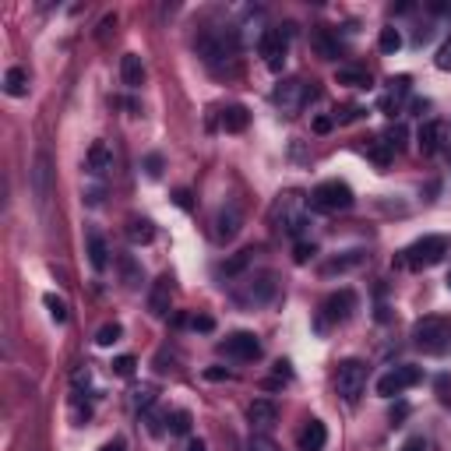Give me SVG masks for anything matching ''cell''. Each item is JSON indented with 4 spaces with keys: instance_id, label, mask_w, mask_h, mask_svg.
I'll list each match as a JSON object with an SVG mask.
<instances>
[{
    "instance_id": "1",
    "label": "cell",
    "mask_w": 451,
    "mask_h": 451,
    "mask_svg": "<svg viewBox=\"0 0 451 451\" xmlns=\"http://www.w3.org/2000/svg\"><path fill=\"white\" fill-rule=\"evenodd\" d=\"M413 346L430 353V356H441L451 349V317H441V314H430V317H420L413 324Z\"/></svg>"
},
{
    "instance_id": "2",
    "label": "cell",
    "mask_w": 451,
    "mask_h": 451,
    "mask_svg": "<svg viewBox=\"0 0 451 451\" xmlns=\"http://www.w3.org/2000/svg\"><path fill=\"white\" fill-rule=\"evenodd\" d=\"M448 251H451V237H444V233H430V237L409 244V247L402 251V261H406L409 268H430V264L444 261Z\"/></svg>"
},
{
    "instance_id": "3",
    "label": "cell",
    "mask_w": 451,
    "mask_h": 451,
    "mask_svg": "<svg viewBox=\"0 0 451 451\" xmlns=\"http://www.w3.org/2000/svg\"><path fill=\"white\" fill-rule=\"evenodd\" d=\"M367 388V363L363 360H342L335 374V391L342 395L346 402H356Z\"/></svg>"
},
{
    "instance_id": "4",
    "label": "cell",
    "mask_w": 451,
    "mask_h": 451,
    "mask_svg": "<svg viewBox=\"0 0 451 451\" xmlns=\"http://www.w3.org/2000/svg\"><path fill=\"white\" fill-rule=\"evenodd\" d=\"M310 201H314V208H321V212H346V208L353 205V191H349V184H342V180H324V184L314 187Z\"/></svg>"
},
{
    "instance_id": "5",
    "label": "cell",
    "mask_w": 451,
    "mask_h": 451,
    "mask_svg": "<svg viewBox=\"0 0 451 451\" xmlns=\"http://www.w3.org/2000/svg\"><path fill=\"white\" fill-rule=\"evenodd\" d=\"M420 377H423V370L420 367H395V370H388L381 381H377V395L381 399H395V395H402L406 388H413V384H420Z\"/></svg>"
},
{
    "instance_id": "6",
    "label": "cell",
    "mask_w": 451,
    "mask_h": 451,
    "mask_svg": "<svg viewBox=\"0 0 451 451\" xmlns=\"http://www.w3.org/2000/svg\"><path fill=\"white\" fill-rule=\"evenodd\" d=\"M286 49H290V39L282 29H264L261 32V56H264V64L268 71H282V64H286Z\"/></svg>"
},
{
    "instance_id": "7",
    "label": "cell",
    "mask_w": 451,
    "mask_h": 451,
    "mask_svg": "<svg viewBox=\"0 0 451 451\" xmlns=\"http://www.w3.org/2000/svg\"><path fill=\"white\" fill-rule=\"evenodd\" d=\"M219 353L233 356V360H258L261 356V342H258V335H251V331H237V335L226 338V342H219Z\"/></svg>"
},
{
    "instance_id": "8",
    "label": "cell",
    "mask_w": 451,
    "mask_h": 451,
    "mask_svg": "<svg viewBox=\"0 0 451 451\" xmlns=\"http://www.w3.org/2000/svg\"><path fill=\"white\" fill-rule=\"evenodd\" d=\"M303 99H307V88H303V81L300 78H286L275 92H271V102L282 109V113H296L300 106H303Z\"/></svg>"
},
{
    "instance_id": "9",
    "label": "cell",
    "mask_w": 451,
    "mask_h": 451,
    "mask_svg": "<svg viewBox=\"0 0 451 451\" xmlns=\"http://www.w3.org/2000/svg\"><path fill=\"white\" fill-rule=\"evenodd\" d=\"M353 307H356V293L353 290H338V293H331L328 300H324V321H331V324H342V321H349V314H353Z\"/></svg>"
},
{
    "instance_id": "10",
    "label": "cell",
    "mask_w": 451,
    "mask_h": 451,
    "mask_svg": "<svg viewBox=\"0 0 451 451\" xmlns=\"http://www.w3.org/2000/svg\"><path fill=\"white\" fill-rule=\"evenodd\" d=\"M271 293H275V278L271 275H258V278H251V286L244 293H237V300L247 303V307H258V303L271 300Z\"/></svg>"
},
{
    "instance_id": "11",
    "label": "cell",
    "mask_w": 451,
    "mask_h": 451,
    "mask_svg": "<svg viewBox=\"0 0 451 451\" xmlns=\"http://www.w3.org/2000/svg\"><path fill=\"white\" fill-rule=\"evenodd\" d=\"M247 420H251L258 430H271L275 420H278V409H275V402H268V399H254L251 409H247Z\"/></svg>"
},
{
    "instance_id": "12",
    "label": "cell",
    "mask_w": 451,
    "mask_h": 451,
    "mask_svg": "<svg viewBox=\"0 0 451 451\" xmlns=\"http://www.w3.org/2000/svg\"><path fill=\"white\" fill-rule=\"evenodd\" d=\"M148 310L152 317H169V275H159L148 293Z\"/></svg>"
},
{
    "instance_id": "13",
    "label": "cell",
    "mask_w": 451,
    "mask_h": 451,
    "mask_svg": "<svg viewBox=\"0 0 451 451\" xmlns=\"http://www.w3.org/2000/svg\"><path fill=\"white\" fill-rule=\"evenodd\" d=\"M328 444V430L321 420H307V427L300 430V451H321Z\"/></svg>"
},
{
    "instance_id": "14",
    "label": "cell",
    "mask_w": 451,
    "mask_h": 451,
    "mask_svg": "<svg viewBox=\"0 0 451 451\" xmlns=\"http://www.w3.org/2000/svg\"><path fill=\"white\" fill-rule=\"evenodd\" d=\"M237 233H240V212H237V205H230V208H222L219 219H215V237L219 240H233Z\"/></svg>"
},
{
    "instance_id": "15",
    "label": "cell",
    "mask_w": 451,
    "mask_h": 451,
    "mask_svg": "<svg viewBox=\"0 0 451 451\" xmlns=\"http://www.w3.org/2000/svg\"><path fill=\"white\" fill-rule=\"evenodd\" d=\"M88 169H92L95 177H102V173H109V169H113V152H109L106 141H92V148H88Z\"/></svg>"
},
{
    "instance_id": "16",
    "label": "cell",
    "mask_w": 451,
    "mask_h": 451,
    "mask_svg": "<svg viewBox=\"0 0 451 451\" xmlns=\"http://www.w3.org/2000/svg\"><path fill=\"white\" fill-rule=\"evenodd\" d=\"M120 78L127 88H138L145 81V68H141V56L138 53H124V61H120Z\"/></svg>"
},
{
    "instance_id": "17",
    "label": "cell",
    "mask_w": 451,
    "mask_h": 451,
    "mask_svg": "<svg viewBox=\"0 0 451 451\" xmlns=\"http://www.w3.org/2000/svg\"><path fill=\"white\" fill-rule=\"evenodd\" d=\"M247 120H251L247 106H226L222 109V131H230V134H240L247 127Z\"/></svg>"
},
{
    "instance_id": "18",
    "label": "cell",
    "mask_w": 451,
    "mask_h": 451,
    "mask_svg": "<svg viewBox=\"0 0 451 451\" xmlns=\"http://www.w3.org/2000/svg\"><path fill=\"white\" fill-rule=\"evenodd\" d=\"M437 141H441V124L437 120H427L420 131H416V145L423 155H434L437 152Z\"/></svg>"
},
{
    "instance_id": "19",
    "label": "cell",
    "mask_w": 451,
    "mask_h": 451,
    "mask_svg": "<svg viewBox=\"0 0 451 451\" xmlns=\"http://www.w3.org/2000/svg\"><path fill=\"white\" fill-rule=\"evenodd\" d=\"M32 177H35V198H39V201H46V198H49V159H46V155H39V159H35Z\"/></svg>"
},
{
    "instance_id": "20",
    "label": "cell",
    "mask_w": 451,
    "mask_h": 451,
    "mask_svg": "<svg viewBox=\"0 0 451 451\" xmlns=\"http://www.w3.org/2000/svg\"><path fill=\"white\" fill-rule=\"evenodd\" d=\"M4 92L8 95H25L29 92V74L22 71V68H8V74H4Z\"/></svg>"
},
{
    "instance_id": "21",
    "label": "cell",
    "mask_w": 451,
    "mask_h": 451,
    "mask_svg": "<svg viewBox=\"0 0 451 451\" xmlns=\"http://www.w3.org/2000/svg\"><path fill=\"white\" fill-rule=\"evenodd\" d=\"M85 244H88V261H92V268L102 271V268H106V254H109V251H106V240H102L99 233H88Z\"/></svg>"
},
{
    "instance_id": "22",
    "label": "cell",
    "mask_w": 451,
    "mask_h": 451,
    "mask_svg": "<svg viewBox=\"0 0 451 451\" xmlns=\"http://www.w3.org/2000/svg\"><path fill=\"white\" fill-rule=\"evenodd\" d=\"M335 81H338V85H349V88H370V74H363V71H356V68H338Z\"/></svg>"
},
{
    "instance_id": "23",
    "label": "cell",
    "mask_w": 451,
    "mask_h": 451,
    "mask_svg": "<svg viewBox=\"0 0 451 451\" xmlns=\"http://www.w3.org/2000/svg\"><path fill=\"white\" fill-rule=\"evenodd\" d=\"M377 46H381V53H399V49H402V32L395 29V25L381 29V35H377Z\"/></svg>"
},
{
    "instance_id": "24",
    "label": "cell",
    "mask_w": 451,
    "mask_h": 451,
    "mask_svg": "<svg viewBox=\"0 0 451 451\" xmlns=\"http://www.w3.org/2000/svg\"><path fill=\"white\" fill-rule=\"evenodd\" d=\"M127 237H131V244H152L155 230H152L148 219H134V222L127 226Z\"/></svg>"
},
{
    "instance_id": "25",
    "label": "cell",
    "mask_w": 451,
    "mask_h": 451,
    "mask_svg": "<svg viewBox=\"0 0 451 451\" xmlns=\"http://www.w3.org/2000/svg\"><path fill=\"white\" fill-rule=\"evenodd\" d=\"M120 338H124V328H120L117 321H109V324H102V328H99V335H95V346L109 349L113 342H120Z\"/></svg>"
},
{
    "instance_id": "26",
    "label": "cell",
    "mask_w": 451,
    "mask_h": 451,
    "mask_svg": "<svg viewBox=\"0 0 451 451\" xmlns=\"http://www.w3.org/2000/svg\"><path fill=\"white\" fill-rule=\"evenodd\" d=\"M360 261H363V254L353 251L349 258H335V261H328L321 271H324V275H335V271H346V268H353V264H360Z\"/></svg>"
},
{
    "instance_id": "27",
    "label": "cell",
    "mask_w": 451,
    "mask_h": 451,
    "mask_svg": "<svg viewBox=\"0 0 451 451\" xmlns=\"http://www.w3.org/2000/svg\"><path fill=\"white\" fill-rule=\"evenodd\" d=\"M42 303H46V310H49V317H53L56 324H64V321H68V303H64L61 296L46 293V300H42Z\"/></svg>"
},
{
    "instance_id": "28",
    "label": "cell",
    "mask_w": 451,
    "mask_h": 451,
    "mask_svg": "<svg viewBox=\"0 0 451 451\" xmlns=\"http://www.w3.org/2000/svg\"><path fill=\"white\" fill-rule=\"evenodd\" d=\"M251 261H254V251H240L237 258H230V261L222 264V271H226V275H240V271H244Z\"/></svg>"
},
{
    "instance_id": "29",
    "label": "cell",
    "mask_w": 451,
    "mask_h": 451,
    "mask_svg": "<svg viewBox=\"0 0 451 451\" xmlns=\"http://www.w3.org/2000/svg\"><path fill=\"white\" fill-rule=\"evenodd\" d=\"M166 423H169V434H187V430H191V413H187V409H177Z\"/></svg>"
},
{
    "instance_id": "30",
    "label": "cell",
    "mask_w": 451,
    "mask_h": 451,
    "mask_svg": "<svg viewBox=\"0 0 451 451\" xmlns=\"http://www.w3.org/2000/svg\"><path fill=\"white\" fill-rule=\"evenodd\" d=\"M134 367H138L134 356H117V360H113V374H117V377H131Z\"/></svg>"
},
{
    "instance_id": "31",
    "label": "cell",
    "mask_w": 451,
    "mask_h": 451,
    "mask_svg": "<svg viewBox=\"0 0 451 451\" xmlns=\"http://www.w3.org/2000/svg\"><path fill=\"white\" fill-rule=\"evenodd\" d=\"M152 402H155V388H152V384L134 388V406H138V409H148Z\"/></svg>"
},
{
    "instance_id": "32",
    "label": "cell",
    "mask_w": 451,
    "mask_h": 451,
    "mask_svg": "<svg viewBox=\"0 0 451 451\" xmlns=\"http://www.w3.org/2000/svg\"><path fill=\"white\" fill-rule=\"evenodd\" d=\"M314 254H317V247H314V244H307V240H300V244L293 247V261H296V264H307Z\"/></svg>"
},
{
    "instance_id": "33",
    "label": "cell",
    "mask_w": 451,
    "mask_h": 451,
    "mask_svg": "<svg viewBox=\"0 0 451 451\" xmlns=\"http://www.w3.org/2000/svg\"><path fill=\"white\" fill-rule=\"evenodd\" d=\"M437 68L441 71H451V35L441 42V49H437Z\"/></svg>"
},
{
    "instance_id": "34",
    "label": "cell",
    "mask_w": 451,
    "mask_h": 451,
    "mask_svg": "<svg viewBox=\"0 0 451 451\" xmlns=\"http://www.w3.org/2000/svg\"><path fill=\"white\" fill-rule=\"evenodd\" d=\"M145 173L155 180V177H162V155H148L145 159Z\"/></svg>"
},
{
    "instance_id": "35",
    "label": "cell",
    "mask_w": 451,
    "mask_h": 451,
    "mask_svg": "<svg viewBox=\"0 0 451 451\" xmlns=\"http://www.w3.org/2000/svg\"><path fill=\"white\" fill-rule=\"evenodd\" d=\"M191 328H194V331H212V328H215V317H208V314H194V317H191Z\"/></svg>"
},
{
    "instance_id": "36",
    "label": "cell",
    "mask_w": 451,
    "mask_h": 451,
    "mask_svg": "<svg viewBox=\"0 0 451 451\" xmlns=\"http://www.w3.org/2000/svg\"><path fill=\"white\" fill-rule=\"evenodd\" d=\"M251 451H278V444H275L271 437H264V434H261V437H254V441H251Z\"/></svg>"
},
{
    "instance_id": "37",
    "label": "cell",
    "mask_w": 451,
    "mask_h": 451,
    "mask_svg": "<svg viewBox=\"0 0 451 451\" xmlns=\"http://www.w3.org/2000/svg\"><path fill=\"white\" fill-rule=\"evenodd\" d=\"M99 451H127V441H124V437H113V441H106Z\"/></svg>"
},
{
    "instance_id": "38",
    "label": "cell",
    "mask_w": 451,
    "mask_h": 451,
    "mask_svg": "<svg viewBox=\"0 0 451 451\" xmlns=\"http://www.w3.org/2000/svg\"><path fill=\"white\" fill-rule=\"evenodd\" d=\"M317 49H321L324 56H335V53H338V49H335V46H331V42L324 39V32H317Z\"/></svg>"
},
{
    "instance_id": "39",
    "label": "cell",
    "mask_w": 451,
    "mask_h": 451,
    "mask_svg": "<svg viewBox=\"0 0 451 451\" xmlns=\"http://www.w3.org/2000/svg\"><path fill=\"white\" fill-rule=\"evenodd\" d=\"M331 127H335V120H331V117H317V120H314V131H317V134H328Z\"/></svg>"
},
{
    "instance_id": "40",
    "label": "cell",
    "mask_w": 451,
    "mask_h": 451,
    "mask_svg": "<svg viewBox=\"0 0 451 451\" xmlns=\"http://www.w3.org/2000/svg\"><path fill=\"white\" fill-rule=\"evenodd\" d=\"M406 416H409V406H406V402H399V406L391 409V423H399V420H406Z\"/></svg>"
},
{
    "instance_id": "41",
    "label": "cell",
    "mask_w": 451,
    "mask_h": 451,
    "mask_svg": "<svg viewBox=\"0 0 451 451\" xmlns=\"http://www.w3.org/2000/svg\"><path fill=\"white\" fill-rule=\"evenodd\" d=\"M384 145H388V141H381V145H377V148L370 152V155L377 159V166H388V148H384Z\"/></svg>"
},
{
    "instance_id": "42",
    "label": "cell",
    "mask_w": 451,
    "mask_h": 451,
    "mask_svg": "<svg viewBox=\"0 0 451 451\" xmlns=\"http://www.w3.org/2000/svg\"><path fill=\"white\" fill-rule=\"evenodd\" d=\"M205 377H208V381H226V377H230V370H222V367H212V370H205Z\"/></svg>"
},
{
    "instance_id": "43",
    "label": "cell",
    "mask_w": 451,
    "mask_h": 451,
    "mask_svg": "<svg viewBox=\"0 0 451 451\" xmlns=\"http://www.w3.org/2000/svg\"><path fill=\"white\" fill-rule=\"evenodd\" d=\"M184 451H208V448H205V441H201V437H191Z\"/></svg>"
},
{
    "instance_id": "44",
    "label": "cell",
    "mask_w": 451,
    "mask_h": 451,
    "mask_svg": "<svg viewBox=\"0 0 451 451\" xmlns=\"http://www.w3.org/2000/svg\"><path fill=\"white\" fill-rule=\"evenodd\" d=\"M173 198H177V205H180V208H191V194H187V191H177Z\"/></svg>"
},
{
    "instance_id": "45",
    "label": "cell",
    "mask_w": 451,
    "mask_h": 451,
    "mask_svg": "<svg viewBox=\"0 0 451 451\" xmlns=\"http://www.w3.org/2000/svg\"><path fill=\"white\" fill-rule=\"evenodd\" d=\"M402 451H423V441L420 437H413V441H406V448Z\"/></svg>"
},
{
    "instance_id": "46",
    "label": "cell",
    "mask_w": 451,
    "mask_h": 451,
    "mask_svg": "<svg viewBox=\"0 0 451 451\" xmlns=\"http://www.w3.org/2000/svg\"><path fill=\"white\" fill-rule=\"evenodd\" d=\"M448 290H451V271H448Z\"/></svg>"
}]
</instances>
